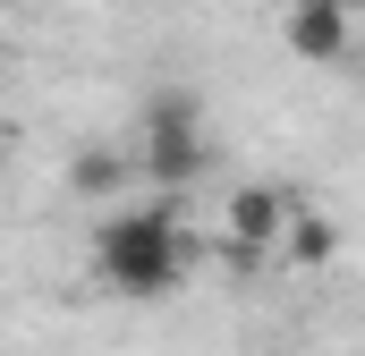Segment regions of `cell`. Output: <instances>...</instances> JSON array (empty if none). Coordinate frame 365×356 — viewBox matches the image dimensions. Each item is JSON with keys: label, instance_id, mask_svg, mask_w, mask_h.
Here are the masks:
<instances>
[{"label": "cell", "instance_id": "1", "mask_svg": "<svg viewBox=\"0 0 365 356\" xmlns=\"http://www.w3.org/2000/svg\"><path fill=\"white\" fill-rule=\"evenodd\" d=\"M93 271L110 297H136V305H162L195 271V229L179 221V204H128L93 229Z\"/></svg>", "mask_w": 365, "mask_h": 356}, {"label": "cell", "instance_id": "2", "mask_svg": "<svg viewBox=\"0 0 365 356\" xmlns=\"http://www.w3.org/2000/svg\"><path fill=\"white\" fill-rule=\"evenodd\" d=\"M136 178H153V187H195V178L212 170V136H204V102L187 85H162L145 93V110H136Z\"/></svg>", "mask_w": 365, "mask_h": 356}, {"label": "cell", "instance_id": "3", "mask_svg": "<svg viewBox=\"0 0 365 356\" xmlns=\"http://www.w3.org/2000/svg\"><path fill=\"white\" fill-rule=\"evenodd\" d=\"M289 221H297V195H289L280 178H247V187H230V204H221V263H230V271L272 263L280 238H289Z\"/></svg>", "mask_w": 365, "mask_h": 356}, {"label": "cell", "instance_id": "4", "mask_svg": "<svg viewBox=\"0 0 365 356\" xmlns=\"http://www.w3.org/2000/svg\"><path fill=\"white\" fill-rule=\"evenodd\" d=\"M280 43H289L306 68H331V60L357 43V0H297L289 26H280Z\"/></svg>", "mask_w": 365, "mask_h": 356}, {"label": "cell", "instance_id": "5", "mask_svg": "<svg viewBox=\"0 0 365 356\" xmlns=\"http://www.w3.org/2000/svg\"><path fill=\"white\" fill-rule=\"evenodd\" d=\"M331 246H340V229H331L323 212H306V204H297V221H289V238H280V263L323 271V263H331Z\"/></svg>", "mask_w": 365, "mask_h": 356}, {"label": "cell", "instance_id": "6", "mask_svg": "<svg viewBox=\"0 0 365 356\" xmlns=\"http://www.w3.org/2000/svg\"><path fill=\"white\" fill-rule=\"evenodd\" d=\"M128 178H136V162H128V153L93 145V153H77V162H68V195H119Z\"/></svg>", "mask_w": 365, "mask_h": 356}]
</instances>
